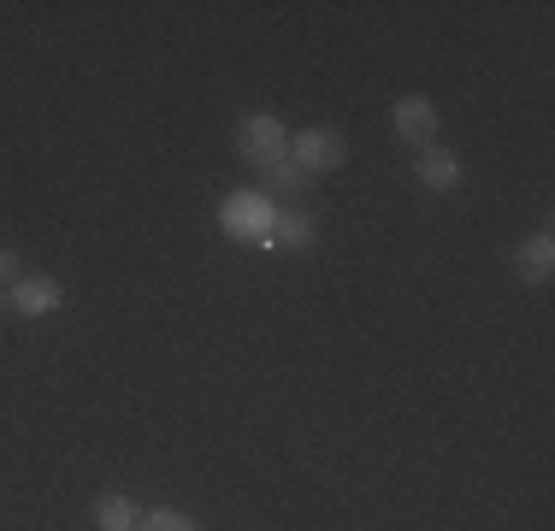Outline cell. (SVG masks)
I'll return each mask as SVG.
<instances>
[{"instance_id": "5", "label": "cell", "mask_w": 555, "mask_h": 531, "mask_svg": "<svg viewBox=\"0 0 555 531\" xmlns=\"http://www.w3.org/2000/svg\"><path fill=\"white\" fill-rule=\"evenodd\" d=\"M7 301L18 313H30V319H42V313H54L60 301H65V289H60V277H48V272H24L18 284L7 289Z\"/></svg>"}, {"instance_id": "1", "label": "cell", "mask_w": 555, "mask_h": 531, "mask_svg": "<svg viewBox=\"0 0 555 531\" xmlns=\"http://www.w3.org/2000/svg\"><path fill=\"white\" fill-rule=\"evenodd\" d=\"M272 219H278V207H272L260 190H231V195L219 202V231H224V236H243V243H267V236H272Z\"/></svg>"}, {"instance_id": "2", "label": "cell", "mask_w": 555, "mask_h": 531, "mask_svg": "<svg viewBox=\"0 0 555 531\" xmlns=\"http://www.w3.org/2000/svg\"><path fill=\"white\" fill-rule=\"evenodd\" d=\"M289 159H296L308 178H320V171H343V166H349V137L332 130V125H308V130L289 137Z\"/></svg>"}, {"instance_id": "10", "label": "cell", "mask_w": 555, "mask_h": 531, "mask_svg": "<svg viewBox=\"0 0 555 531\" xmlns=\"http://www.w3.org/2000/svg\"><path fill=\"white\" fill-rule=\"evenodd\" d=\"M95 526L101 531H137V508L125 496H101L95 502Z\"/></svg>"}, {"instance_id": "8", "label": "cell", "mask_w": 555, "mask_h": 531, "mask_svg": "<svg viewBox=\"0 0 555 531\" xmlns=\"http://www.w3.org/2000/svg\"><path fill=\"white\" fill-rule=\"evenodd\" d=\"M308 171L296 166V159H278V166H267L260 171V195H267V202H301V195H308Z\"/></svg>"}, {"instance_id": "12", "label": "cell", "mask_w": 555, "mask_h": 531, "mask_svg": "<svg viewBox=\"0 0 555 531\" xmlns=\"http://www.w3.org/2000/svg\"><path fill=\"white\" fill-rule=\"evenodd\" d=\"M24 277V260H18V248H0V289H12Z\"/></svg>"}, {"instance_id": "13", "label": "cell", "mask_w": 555, "mask_h": 531, "mask_svg": "<svg viewBox=\"0 0 555 531\" xmlns=\"http://www.w3.org/2000/svg\"><path fill=\"white\" fill-rule=\"evenodd\" d=\"M0 301H7V289H0Z\"/></svg>"}, {"instance_id": "9", "label": "cell", "mask_w": 555, "mask_h": 531, "mask_svg": "<svg viewBox=\"0 0 555 531\" xmlns=\"http://www.w3.org/2000/svg\"><path fill=\"white\" fill-rule=\"evenodd\" d=\"M308 243H313V219L289 207V212H278V219H272V236L260 248H289V255H301Z\"/></svg>"}, {"instance_id": "7", "label": "cell", "mask_w": 555, "mask_h": 531, "mask_svg": "<svg viewBox=\"0 0 555 531\" xmlns=\"http://www.w3.org/2000/svg\"><path fill=\"white\" fill-rule=\"evenodd\" d=\"M514 272H520V284H550L555 272V236L550 231H532L520 248H514Z\"/></svg>"}, {"instance_id": "3", "label": "cell", "mask_w": 555, "mask_h": 531, "mask_svg": "<svg viewBox=\"0 0 555 531\" xmlns=\"http://www.w3.org/2000/svg\"><path fill=\"white\" fill-rule=\"evenodd\" d=\"M236 154H243L255 171H267V166H278V159H289V130L278 125L272 113H248L243 125H236Z\"/></svg>"}, {"instance_id": "11", "label": "cell", "mask_w": 555, "mask_h": 531, "mask_svg": "<svg viewBox=\"0 0 555 531\" xmlns=\"http://www.w3.org/2000/svg\"><path fill=\"white\" fill-rule=\"evenodd\" d=\"M137 531H202V526L178 508H149V514H137Z\"/></svg>"}, {"instance_id": "6", "label": "cell", "mask_w": 555, "mask_h": 531, "mask_svg": "<svg viewBox=\"0 0 555 531\" xmlns=\"http://www.w3.org/2000/svg\"><path fill=\"white\" fill-rule=\"evenodd\" d=\"M414 178L426 183L431 195H449V190L461 183V159L449 154L443 142H431V148H420V154H414Z\"/></svg>"}, {"instance_id": "4", "label": "cell", "mask_w": 555, "mask_h": 531, "mask_svg": "<svg viewBox=\"0 0 555 531\" xmlns=\"http://www.w3.org/2000/svg\"><path fill=\"white\" fill-rule=\"evenodd\" d=\"M390 118H396V137H402L408 148H431V142H438V106L426 95H402L390 106Z\"/></svg>"}]
</instances>
